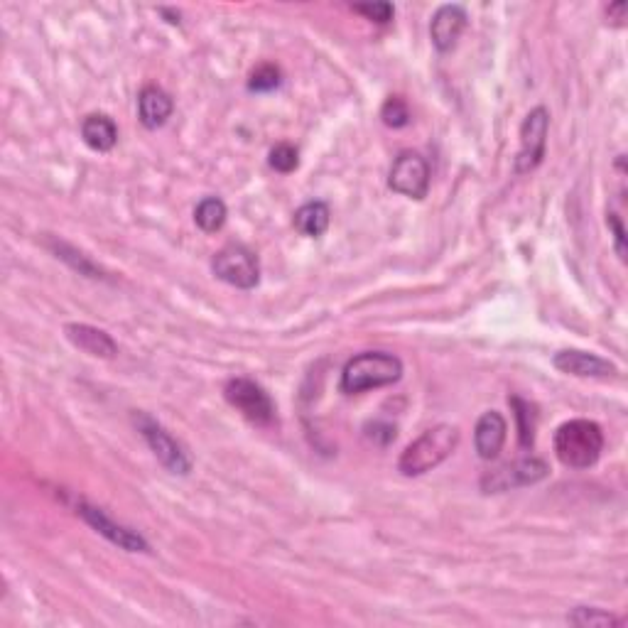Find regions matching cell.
Here are the masks:
<instances>
[{"label":"cell","instance_id":"obj_22","mask_svg":"<svg viewBox=\"0 0 628 628\" xmlns=\"http://www.w3.org/2000/svg\"><path fill=\"white\" fill-rule=\"evenodd\" d=\"M381 118L388 128H405L410 123V111L400 96H391L381 108Z\"/></svg>","mask_w":628,"mask_h":628},{"label":"cell","instance_id":"obj_14","mask_svg":"<svg viewBox=\"0 0 628 628\" xmlns=\"http://www.w3.org/2000/svg\"><path fill=\"white\" fill-rule=\"evenodd\" d=\"M67 339L77 346L79 351L89 356H99V359H113L118 354V346L104 329L89 327V324H67L64 327Z\"/></svg>","mask_w":628,"mask_h":628},{"label":"cell","instance_id":"obj_20","mask_svg":"<svg viewBox=\"0 0 628 628\" xmlns=\"http://www.w3.org/2000/svg\"><path fill=\"white\" fill-rule=\"evenodd\" d=\"M511 405L516 408V420H518V437H521L523 447H533L535 437V413L533 405L525 403L521 398H513Z\"/></svg>","mask_w":628,"mask_h":628},{"label":"cell","instance_id":"obj_16","mask_svg":"<svg viewBox=\"0 0 628 628\" xmlns=\"http://www.w3.org/2000/svg\"><path fill=\"white\" fill-rule=\"evenodd\" d=\"M81 138L96 153H108L118 143V128L104 113H91L81 123Z\"/></svg>","mask_w":628,"mask_h":628},{"label":"cell","instance_id":"obj_6","mask_svg":"<svg viewBox=\"0 0 628 628\" xmlns=\"http://www.w3.org/2000/svg\"><path fill=\"white\" fill-rule=\"evenodd\" d=\"M226 400L253 425H270L275 420V405L265 388L258 386L251 378H234L224 388Z\"/></svg>","mask_w":628,"mask_h":628},{"label":"cell","instance_id":"obj_4","mask_svg":"<svg viewBox=\"0 0 628 628\" xmlns=\"http://www.w3.org/2000/svg\"><path fill=\"white\" fill-rule=\"evenodd\" d=\"M211 270H214L216 278L234 285L238 290H253L261 280L258 258L246 246H236V243L216 253L214 261H211Z\"/></svg>","mask_w":628,"mask_h":628},{"label":"cell","instance_id":"obj_15","mask_svg":"<svg viewBox=\"0 0 628 628\" xmlns=\"http://www.w3.org/2000/svg\"><path fill=\"white\" fill-rule=\"evenodd\" d=\"M175 111L170 94L162 91L160 86H145L138 96V116L143 121L145 128L155 131V128L165 126L167 118Z\"/></svg>","mask_w":628,"mask_h":628},{"label":"cell","instance_id":"obj_5","mask_svg":"<svg viewBox=\"0 0 628 628\" xmlns=\"http://www.w3.org/2000/svg\"><path fill=\"white\" fill-rule=\"evenodd\" d=\"M133 420L135 425H138L140 435L145 437V442H148L150 449L155 452V457L162 462V467L170 469L172 474H189V471H192V457L187 454V449H184L160 422H155L145 413H138Z\"/></svg>","mask_w":628,"mask_h":628},{"label":"cell","instance_id":"obj_21","mask_svg":"<svg viewBox=\"0 0 628 628\" xmlns=\"http://www.w3.org/2000/svg\"><path fill=\"white\" fill-rule=\"evenodd\" d=\"M280 81H283V74H280V69L275 67V64H261V67H256L251 72V79H248V89L263 94V91L278 89Z\"/></svg>","mask_w":628,"mask_h":628},{"label":"cell","instance_id":"obj_11","mask_svg":"<svg viewBox=\"0 0 628 628\" xmlns=\"http://www.w3.org/2000/svg\"><path fill=\"white\" fill-rule=\"evenodd\" d=\"M557 371L570 373V376L579 378H609L616 373V366L611 361L602 359L597 354H587V351H577V349H567L555 354L552 359Z\"/></svg>","mask_w":628,"mask_h":628},{"label":"cell","instance_id":"obj_17","mask_svg":"<svg viewBox=\"0 0 628 628\" xmlns=\"http://www.w3.org/2000/svg\"><path fill=\"white\" fill-rule=\"evenodd\" d=\"M329 221H332V211L324 202H310L295 211V229L302 236H322L329 229Z\"/></svg>","mask_w":628,"mask_h":628},{"label":"cell","instance_id":"obj_26","mask_svg":"<svg viewBox=\"0 0 628 628\" xmlns=\"http://www.w3.org/2000/svg\"><path fill=\"white\" fill-rule=\"evenodd\" d=\"M609 226L611 231H614V241H616V253L621 256V261L626 258V234H624V224H621V219L616 214H609Z\"/></svg>","mask_w":628,"mask_h":628},{"label":"cell","instance_id":"obj_10","mask_svg":"<svg viewBox=\"0 0 628 628\" xmlns=\"http://www.w3.org/2000/svg\"><path fill=\"white\" fill-rule=\"evenodd\" d=\"M77 513H79L81 518H84L86 523L91 525V528L96 530V533L104 535L106 540H111V543L118 545V548H121V550H128V552H150L148 540H145L143 535L135 533V530H131V528H126V525L113 523L111 518H108L106 513L101 511V508L89 506V503H79Z\"/></svg>","mask_w":628,"mask_h":628},{"label":"cell","instance_id":"obj_13","mask_svg":"<svg viewBox=\"0 0 628 628\" xmlns=\"http://www.w3.org/2000/svg\"><path fill=\"white\" fill-rule=\"evenodd\" d=\"M506 432L508 425L503 420L501 413L491 410V413H484L476 422V432H474V445L476 452H479L481 459H496L501 454L503 442H506Z\"/></svg>","mask_w":628,"mask_h":628},{"label":"cell","instance_id":"obj_12","mask_svg":"<svg viewBox=\"0 0 628 628\" xmlns=\"http://www.w3.org/2000/svg\"><path fill=\"white\" fill-rule=\"evenodd\" d=\"M467 10L462 5H442L435 13L430 25V37L432 45L440 52H449L457 40L462 37L464 27H467Z\"/></svg>","mask_w":628,"mask_h":628},{"label":"cell","instance_id":"obj_1","mask_svg":"<svg viewBox=\"0 0 628 628\" xmlns=\"http://www.w3.org/2000/svg\"><path fill=\"white\" fill-rule=\"evenodd\" d=\"M604 449L602 427L592 420H570L557 427L555 454L565 467L589 469L599 462Z\"/></svg>","mask_w":628,"mask_h":628},{"label":"cell","instance_id":"obj_23","mask_svg":"<svg viewBox=\"0 0 628 628\" xmlns=\"http://www.w3.org/2000/svg\"><path fill=\"white\" fill-rule=\"evenodd\" d=\"M297 165H300V155H297V150L292 148V145L280 143L270 150V167H273V170L288 175V172L297 170Z\"/></svg>","mask_w":628,"mask_h":628},{"label":"cell","instance_id":"obj_24","mask_svg":"<svg viewBox=\"0 0 628 628\" xmlns=\"http://www.w3.org/2000/svg\"><path fill=\"white\" fill-rule=\"evenodd\" d=\"M54 251H57V258L67 261L74 270H79V273H84V275H91V278H99V270H96L94 265L86 261L81 253L74 251V248H69L67 243H54Z\"/></svg>","mask_w":628,"mask_h":628},{"label":"cell","instance_id":"obj_3","mask_svg":"<svg viewBox=\"0 0 628 628\" xmlns=\"http://www.w3.org/2000/svg\"><path fill=\"white\" fill-rule=\"evenodd\" d=\"M459 445V430L454 425H437L432 430L422 432L413 445L405 447L400 454L398 469L405 476H420L430 469L440 467L442 462Z\"/></svg>","mask_w":628,"mask_h":628},{"label":"cell","instance_id":"obj_2","mask_svg":"<svg viewBox=\"0 0 628 628\" xmlns=\"http://www.w3.org/2000/svg\"><path fill=\"white\" fill-rule=\"evenodd\" d=\"M403 376V361L386 351H366L354 356L341 371V391L364 393L371 388L393 386Z\"/></svg>","mask_w":628,"mask_h":628},{"label":"cell","instance_id":"obj_19","mask_svg":"<svg viewBox=\"0 0 628 628\" xmlns=\"http://www.w3.org/2000/svg\"><path fill=\"white\" fill-rule=\"evenodd\" d=\"M567 621H570V624H575V626H589V628L624 624V619L614 616L611 611L594 609V606H579V609H575L570 616H567Z\"/></svg>","mask_w":628,"mask_h":628},{"label":"cell","instance_id":"obj_18","mask_svg":"<svg viewBox=\"0 0 628 628\" xmlns=\"http://www.w3.org/2000/svg\"><path fill=\"white\" fill-rule=\"evenodd\" d=\"M226 216H229V211H226V204L221 202L219 197L202 199L199 207L194 209V221H197L199 229L207 231V234H216V231L224 229Z\"/></svg>","mask_w":628,"mask_h":628},{"label":"cell","instance_id":"obj_25","mask_svg":"<svg viewBox=\"0 0 628 628\" xmlns=\"http://www.w3.org/2000/svg\"><path fill=\"white\" fill-rule=\"evenodd\" d=\"M354 13L364 15L366 20H373L378 25H386L393 20V5L391 3H368V5H354Z\"/></svg>","mask_w":628,"mask_h":628},{"label":"cell","instance_id":"obj_9","mask_svg":"<svg viewBox=\"0 0 628 628\" xmlns=\"http://www.w3.org/2000/svg\"><path fill=\"white\" fill-rule=\"evenodd\" d=\"M388 184L393 192L403 194V197L425 199L427 189H430V165L418 153H410V150L400 153L391 167Z\"/></svg>","mask_w":628,"mask_h":628},{"label":"cell","instance_id":"obj_8","mask_svg":"<svg viewBox=\"0 0 628 628\" xmlns=\"http://www.w3.org/2000/svg\"><path fill=\"white\" fill-rule=\"evenodd\" d=\"M548 464L538 457H525L518 459V462L503 464L501 469L491 471L481 479V489L486 494H501V491H511L518 489V486H530L538 484L548 476Z\"/></svg>","mask_w":628,"mask_h":628},{"label":"cell","instance_id":"obj_7","mask_svg":"<svg viewBox=\"0 0 628 628\" xmlns=\"http://www.w3.org/2000/svg\"><path fill=\"white\" fill-rule=\"evenodd\" d=\"M548 131H550V113L543 106L533 108L525 116L521 126V153L516 157V172L525 175L533 172L535 167L543 162L545 145H548Z\"/></svg>","mask_w":628,"mask_h":628}]
</instances>
